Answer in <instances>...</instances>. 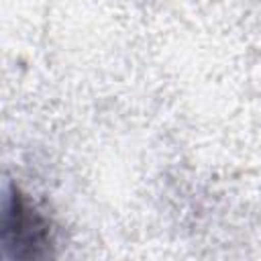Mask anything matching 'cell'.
Listing matches in <instances>:
<instances>
[{"instance_id":"6da1fadb","label":"cell","mask_w":261,"mask_h":261,"mask_svg":"<svg viewBox=\"0 0 261 261\" xmlns=\"http://www.w3.org/2000/svg\"><path fill=\"white\" fill-rule=\"evenodd\" d=\"M0 243L8 259L35 261L53 255L51 220L16 184H8L4 192Z\"/></svg>"}]
</instances>
